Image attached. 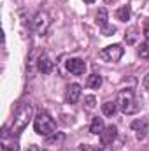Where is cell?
Listing matches in <instances>:
<instances>
[{
  "label": "cell",
  "mask_w": 149,
  "mask_h": 151,
  "mask_svg": "<svg viewBox=\"0 0 149 151\" xmlns=\"http://www.w3.org/2000/svg\"><path fill=\"white\" fill-rule=\"evenodd\" d=\"M105 2H107V4H111V2H114V0H105Z\"/></svg>",
  "instance_id": "cell-27"
},
{
  "label": "cell",
  "mask_w": 149,
  "mask_h": 151,
  "mask_svg": "<svg viewBox=\"0 0 149 151\" xmlns=\"http://www.w3.org/2000/svg\"><path fill=\"white\" fill-rule=\"evenodd\" d=\"M93 151H107V150H104L102 146H98V148H93Z\"/></svg>",
  "instance_id": "cell-25"
},
{
  "label": "cell",
  "mask_w": 149,
  "mask_h": 151,
  "mask_svg": "<svg viewBox=\"0 0 149 151\" xmlns=\"http://www.w3.org/2000/svg\"><path fill=\"white\" fill-rule=\"evenodd\" d=\"M37 67L42 74H49V72L53 70V60H51L46 53H42L37 60Z\"/></svg>",
  "instance_id": "cell-9"
},
{
  "label": "cell",
  "mask_w": 149,
  "mask_h": 151,
  "mask_svg": "<svg viewBox=\"0 0 149 151\" xmlns=\"http://www.w3.org/2000/svg\"><path fill=\"white\" fill-rule=\"evenodd\" d=\"M139 56L140 58H149V42H142L139 46Z\"/></svg>",
  "instance_id": "cell-16"
},
{
  "label": "cell",
  "mask_w": 149,
  "mask_h": 151,
  "mask_svg": "<svg viewBox=\"0 0 149 151\" xmlns=\"http://www.w3.org/2000/svg\"><path fill=\"white\" fill-rule=\"evenodd\" d=\"M104 119L102 118H93V121H91V125H90V132L91 134H95V135H100L102 132H104Z\"/></svg>",
  "instance_id": "cell-11"
},
{
  "label": "cell",
  "mask_w": 149,
  "mask_h": 151,
  "mask_svg": "<svg viewBox=\"0 0 149 151\" xmlns=\"http://www.w3.org/2000/svg\"><path fill=\"white\" fill-rule=\"evenodd\" d=\"M84 2H88V4H93V2H95V0H84Z\"/></svg>",
  "instance_id": "cell-26"
},
{
  "label": "cell",
  "mask_w": 149,
  "mask_h": 151,
  "mask_svg": "<svg viewBox=\"0 0 149 151\" xmlns=\"http://www.w3.org/2000/svg\"><path fill=\"white\" fill-rule=\"evenodd\" d=\"M84 104H86V107H88V109H93V107H95V104H97V100H95V97H93V95H88V97H84Z\"/></svg>",
  "instance_id": "cell-17"
},
{
  "label": "cell",
  "mask_w": 149,
  "mask_h": 151,
  "mask_svg": "<svg viewBox=\"0 0 149 151\" xmlns=\"http://www.w3.org/2000/svg\"><path fill=\"white\" fill-rule=\"evenodd\" d=\"M67 69H69L70 74L82 76L84 70H86V63H84V60H81V58H70V60L67 62Z\"/></svg>",
  "instance_id": "cell-7"
},
{
  "label": "cell",
  "mask_w": 149,
  "mask_h": 151,
  "mask_svg": "<svg viewBox=\"0 0 149 151\" xmlns=\"http://www.w3.org/2000/svg\"><path fill=\"white\" fill-rule=\"evenodd\" d=\"M116 16H117V19H119V21H128V19H130V16H132V11H130V7H128V5H125V7H119V9H117Z\"/></svg>",
  "instance_id": "cell-14"
},
{
  "label": "cell",
  "mask_w": 149,
  "mask_h": 151,
  "mask_svg": "<svg viewBox=\"0 0 149 151\" xmlns=\"http://www.w3.org/2000/svg\"><path fill=\"white\" fill-rule=\"evenodd\" d=\"M107 19H109L107 9H105V7H100L98 12H97V25H100V27L104 28V27H107Z\"/></svg>",
  "instance_id": "cell-13"
},
{
  "label": "cell",
  "mask_w": 149,
  "mask_h": 151,
  "mask_svg": "<svg viewBox=\"0 0 149 151\" xmlns=\"http://www.w3.org/2000/svg\"><path fill=\"white\" fill-rule=\"evenodd\" d=\"M116 109H117V104L116 102H105L102 106V111H104L105 116H114L116 114Z\"/></svg>",
  "instance_id": "cell-15"
},
{
  "label": "cell",
  "mask_w": 149,
  "mask_h": 151,
  "mask_svg": "<svg viewBox=\"0 0 149 151\" xmlns=\"http://www.w3.org/2000/svg\"><path fill=\"white\" fill-rule=\"evenodd\" d=\"M4 151H19V144L14 141V142H9L4 146Z\"/></svg>",
  "instance_id": "cell-19"
},
{
  "label": "cell",
  "mask_w": 149,
  "mask_h": 151,
  "mask_svg": "<svg viewBox=\"0 0 149 151\" xmlns=\"http://www.w3.org/2000/svg\"><path fill=\"white\" fill-rule=\"evenodd\" d=\"M32 116H34V107H32L30 104H25V106L16 113V116H14V121H12V127H11V134H12V135H19V134L28 127Z\"/></svg>",
  "instance_id": "cell-1"
},
{
  "label": "cell",
  "mask_w": 149,
  "mask_h": 151,
  "mask_svg": "<svg viewBox=\"0 0 149 151\" xmlns=\"http://www.w3.org/2000/svg\"><path fill=\"white\" fill-rule=\"evenodd\" d=\"M49 25H51V19H49L47 12H37V14L34 16V19H32V28H34L37 34H40V35H44V34L47 32Z\"/></svg>",
  "instance_id": "cell-5"
},
{
  "label": "cell",
  "mask_w": 149,
  "mask_h": 151,
  "mask_svg": "<svg viewBox=\"0 0 149 151\" xmlns=\"http://www.w3.org/2000/svg\"><path fill=\"white\" fill-rule=\"evenodd\" d=\"M123 53H125V49H123V46H121V44H111V46L104 47V49L100 51V55H98V56H100V60H104V62L116 63V62H119V60H121Z\"/></svg>",
  "instance_id": "cell-4"
},
{
  "label": "cell",
  "mask_w": 149,
  "mask_h": 151,
  "mask_svg": "<svg viewBox=\"0 0 149 151\" xmlns=\"http://www.w3.org/2000/svg\"><path fill=\"white\" fill-rule=\"evenodd\" d=\"M114 32H116V27H111V25H107V27L102 28V34L104 35H114Z\"/></svg>",
  "instance_id": "cell-20"
},
{
  "label": "cell",
  "mask_w": 149,
  "mask_h": 151,
  "mask_svg": "<svg viewBox=\"0 0 149 151\" xmlns=\"http://www.w3.org/2000/svg\"><path fill=\"white\" fill-rule=\"evenodd\" d=\"M27 151H39V148L35 146V144H32V146H28V150Z\"/></svg>",
  "instance_id": "cell-23"
},
{
  "label": "cell",
  "mask_w": 149,
  "mask_h": 151,
  "mask_svg": "<svg viewBox=\"0 0 149 151\" xmlns=\"http://www.w3.org/2000/svg\"><path fill=\"white\" fill-rule=\"evenodd\" d=\"M132 128L135 130L137 139H144L148 135V119H135L132 123Z\"/></svg>",
  "instance_id": "cell-10"
},
{
  "label": "cell",
  "mask_w": 149,
  "mask_h": 151,
  "mask_svg": "<svg viewBox=\"0 0 149 151\" xmlns=\"http://www.w3.org/2000/svg\"><path fill=\"white\" fill-rule=\"evenodd\" d=\"M77 151H93V150H91L90 146H84V144H81V146L77 148Z\"/></svg>",
  "instance_id": "cell-21"
},
{
  "label": "cell",
  "mask_w": 149,
  "mask_h": 151,
  "mask_svg": "<svg viewBox=\"0 0 149 151\" xmlns=\"http://www.w3.org/2000/svg\"><path fill=\"white\" fill-rule=\"evenodd\" d=\"M144 84H146V86H148V88H149V74L146 76V79H144Z\"/></svg>",
  "instance_id": "cell-24"
},
{
  "label": "cell",
  "mask_w": 149,
  "mask_h": 151,
  "mask_svg": "<svg viewBox=\"0 0 149 151\" xmlns=\"http://www.w3.org/2000/svg\"><path fill=\"white\" fill-rule=\"evenodd\" d=\"M62 141H63V134H58V135H47V139H46L47 144H51V142H62Z\"/></svg>",
  "instance_id": "cell-18"
},
{
  "label": "cell",
  "mask_w": 149,
  "mask_h": 151,
  "mask_svg": "<svg viewBox=\"0 0 149 151\" xmlns=\"http://www.w3.org/2000/svg\"><path fill=\"white\" fill-rule=\"evenodd\" d=\"M79 97H81V86L79 84H69L67 86V91H65V100H67V104H75L77 100H79Z\"/></svg>",
  "instance_id": "cell-8"
},
{
  "label": "cell",
  "mask_w": 149,
  "mask_h": 151,
  "mask_svg": "<svg viewBox=\"0 0 149 151\" xmlns=\"http://www.w3.org/2000/svg\"><path fill=\"white\" fill-rule=\"evenodd\" d=\"M34 128H35V132H37L39 135H46L47 137V135L54 134L56 123H54V119L47 113H39L37 118L34 119Z\"/></svg>",
  "instance_id": "cell-3"
},
{
  "label": "cell",
  "mask_w": 149,
  "mask_h": 151,
  "mask_svg": "<svg viewBox=\"0 0 149 151\" xmlns=\"http://www.w3.org/2000/svg\"><path fill=\"white\" fill-rule=\"evenodd\" d=\"M86 86H88V88H93V90H98V88L102 86V76H98V74L88 76V79H86Z\"/></svg>",
  "instance_id": "cell-12"
},
{
  "label": "cell",
  "mask_w": 149,
  "mask_h": 151,
  "mask_svg": "<svg viewBox=\"0 0 149 151\" xmlns=\"http://www.w3.org/2000/svg\"><path fill=\"white\" fill-rule=\"evenodd\" d=\"M117 106L125 114H133L139 111V102L135 97V91L132 88H126L123 91H119L117 95Z\"/></svg>",
  "instance_id": "cell-2"
},
{
  "label": "cell",
  "mask_w": 149,
  "mask_h": 151,
  "mask_svg": "<svg viewBox=\"0 0 149 151\" xmlns=\"http://www.w3.org/2000/svg\"><path fill=\"white\" fill-rule=\"evenodd\" d=\"M144 35L148 37V40H149V21L146 23V27H144Z\"/></svg>",
  "instance_id": "cell-22"
},
{
  "label": "cell",
  "mask_w": 149,
  "mask_h": 151,
  "mask_svg": "<svg viewBox=\"0 0 149 151\" xmlns=\"http://www.w3.org/2000/svg\"><path fill=\"white\" fill-rule=\"evenodd\" d=\"M116 137H117V128H116L114 125H109V127H105L104 132L100 134V142H102V146H111Z\"/></svg>",
  "instance_id": "cell-6"
}]
</instances>
